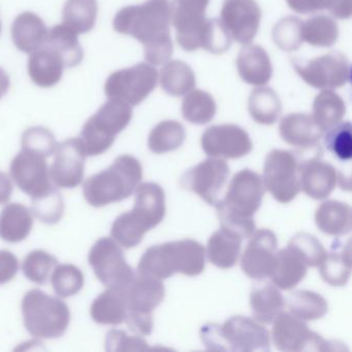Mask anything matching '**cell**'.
<instances>
[{"mask_svg":"<svg viewBox=\"0 0 352 352\" xmlns=\"http://www.w3.org/2000/svg\"><path fill=\"white\" fill-rule=\"evenodd\" d=\"M172 17L173 6L168 0H147L120 10L113 26L118 34L133 36L143 45L150 65H162L172 58Z\"/></svg>","mask_w":352,"mask_h":352,"instance_id":"6da1fadb","label":"cell"},{"mask_svg":"<svg viewBox=\"0 0 352 352\" xmlns=\"http://www.w3.org/2000/svg\"><path fill=\"white\" fill-rule=\"evenodd\" d=\"M205 255L203 245L190 239L156 245L140 259L138 274L160 280L175 273L195 277L205 269Z\"/></svg>","mask_w":352,"mask_h":352,"instance_id":"7a4b0ae2","label":"cell"},{"mask_svg":"<svg viewBox=\"0 0 352 352\" xmlns=\"http://www.w3.org/2000/svg\"><path fill=\"white\" fill-rule=\"evenodd\" d=\"M142 179L143 168L139 160L131 155H121L110 168L85 181L84 197L94 208L118 203L135 192Z\"/></svg>","mask_w":352,"mask_h":352,"instance_id":"3957f363","label":"cell"},{"mask_svg":"<svg viewBox=\"0 0 352 352\" xmlns=\"http://www.w3.org/2000/svg\"><path fill=\"white\" fill-rule=\"evenodd\" d=\"M201 341L212 351H269L270 333L258 321L230 317L223 324L208 323L199 331Z\"/></svg>","mask_w":352,"mask_h":352,"instance_id":"277c9868","label":"cell"},{"mask_svg":"<svg viewBox=\"0 0 352 352\" xmlns=\"http://www.w3.org/2000/svg\"><path fill=\"white\" fill-rule=\"evenodd\" d=\"M24 325L38 339L63 337L71 323V311L63 300L42 290H30L22 300Z\"/></svg>","mask_w":352,"mask_h":352,"instance_id":"5b68a950","label":"cell"},{"mask_svg":"<svg viewBox=\"0 0 352 352\" xmlns=\"http://www.w3.org/2000/svg\"><path fill=\"white\" fill-rule=\"evenodd\" d=\"M131 118V106L122 100L109 98L82 129L79 138L86 155L98 156L108 151L114 144L116 135L126 129Z\"/></svg>","mask_w":352,"mask_h":352,"instance_id":"8992f818","label":"cell"},{"mask_svg":"<svg viewBox=\"0 0 352 352\" xmlns=\"http://www.w3.org/2000/svg\"><path fill=\"white\" fill-rule=\"evenodd\" d=\"M125 292L127 314L124 322L135 335L149 336L154 325L152 312L166 294L162 280L138 274Z\"/></svg>","mask_w":352,"mask_h":352,"instance_id":"52a82bcc","label":"cell"},{"mask_svg":"<svg viewBox=\"0 0 352 352\" xmlns=\"http://www.w3.org/2000/svg\"><path fill=\"white\" fill-rule=\"evenodd\" d=\"M272 338L277 349L285 352L342 351L336 342L327 341L309 329L308 325L290 313L281 312L273 321Z\"/></svg>","mask_w":352,"mask_h":352,"instance_id":"ba28073f","label":"cell"},{"mask_svg":"<svg viewBox=\"0 0 352 352\" xmlns=\"http://www.w3.org/2000/svg\"><path fill=\"white\" fill-rule=\"evenodd\" d=\"M88 261L98 279L107 288L126 289L135 276L126 263L120 245L109 236L100 239L92 246Z\"/></svg>","mask_w":352,"mask_h":352,"instance_id":"9c48e42d","label":"cell"},{"mask_svg":"<svg viewBox=\"0 0 352 352\" xmlns=\"http://www.w3.org/2000/svg\"><path fill=\"white\" fill-rule=\"evenodd\" d=\"M157 82V71L148 63H139L113 73L107 79L104 92L108 98L122 100L135 107L149 96Z\"/></svg>","mask_w":352,"mask_h":352,"instance_id":"30bf717a","label":"cell"},{"mask_svg":"<svg viewBox=\"0 0 352 352\" xmlns=\"http://www.w3.org/2000/svg\"><path fill=\"white\" fill-rule=\"evenodd\" d=\"M263 186L279 203H290L300 191L298 162L294 152L273 150L265 158Z\"/></svg>","mask_w":352,"mask_h":352,"instance_id":"8fae6325","label":"cell"},{"mask_svg":"<svg viewBox=\"0 0 352 352\" xmlns=\"http://www.w3.org/2000/svg\"><path fill=\"white\" fill-rule=\"evenodd\" d=\"M294 153L298 154L296 156L298 162L300 189L314 199L329 197L335 189L339 178L335 168L321 160L322 149L320 144L300 148Z\"/></svg>","mask_w":352,"mask_h":352,"instance_id":"7c38bea8","label":"cell"},{"mask_svg":"<svg viewBox=\"0 0 352 352\" xmlns=\"http://www.w3.org/2000/svg\"><path fill=\"white\" fill-rule=\"evenodd\" d=\"M294 69L308 85L333 90L350 81V65L341 52H331L310 61H294Z\"/></svg>","mask_w":352,"mask_h":352,"instance_id":"4fadbf2b","label":"cell"},{"mask_svg":"<svg viewBox=\"0 0 352 352\" xmlns=\"http://www.w3.org/2000/svg\"><path fill=\"white\" fill-rule=\"evenodd\" d=\"M263 195V178L252 170H243L230 181L226 199L218 201L230 213L253 218L261 207Z\"/></svg>","mask_w":352,"mask_h":352,"instance_id":"5bb4252c","label":"cell"},{"mask_svg":"<svg viewBox=\"0 0 352 352\" xmlns=\"http://www.w3.org/2000/svg\"><path fill=\"white\" fill-rule=\"evenodd\" d=\"M228 175L230 168L223 160L209 158L185 173L180 184L186 190L197 193L209 205H216Z\"/></svg>","mask_w":352,"mask_h":352,"instance_id":"9a60e30c","label":"cell"},{"mask_svg":"<svg viewBox=\"0 0 352 352\" xmlns=\"http://www.w3.org/2000/svg\"><path fill=\"white\" fill-rule=\"evenodd\" d=\"M55 160L49 170L51 181L59 188L73 189L84 179L86 155L80 138L65 140L57 145Z\"/></svg>","mask_w":352,"mask_h":352,"instance_id":"2e32d148","label":"cell"},{"mask_svg":"<svg viewBox=\"0 0 352 352\" xmlns=\"http://www.w3.org/2000/svg\"><path fill=\"white\" fill-rule=\"evenodd\" d=\"M10 173L17 186L32 199L53 188L47 158L40 154L22 150L12 162Z\"/></svg>","mask_w":352,"mask_h":352,"instance_id":"e0dca14e","label":"cell"},{"mask_svg":"<svg viewBox=\"0 0 352 352\" xmlns=\"http://www.w3.org/2000/svg\"><path fill=\"white\" fill-rule=\"evenodd\" d=\"M261 18V9L255 0H224L220 21L232 40L247 45L256 36Z\"/></svg>","mask_w":352,"mask_h":352,"instance_id":"ac0fdd59","label":"cell"},{"mask_svg":"<svg viewBox=\"0 0 352 352\" xmlns=\"http://www.w3.org/2000/svg\"><path fill=\"white\" fill-rule=\"evenodd\" d=\"M250 238L241 258L243 272L252 279L271 277L277 261L276 234L272 230L261 228L253 232Z\"/></svg>","mask_w":352,"mask_h":352,"instance_id":"d6986e66","label":"cell"},{"mask_svg":"<svg viewBox=\"0 0 352 352\" xmlns=\"http://www.w3.org/2000/svg\"><path fill=\"white\" fill-rule=\"evenodd\" d=\"M201 144L206 154L215 158L236 160L252 150L248 133L234 124L209 127L201 135Z\"/></svg>","mask_w":352,"mask_h":352,"instance_id":"ffe728a7","label":"cell"},{"mask_svg":"<svg viewBox=\"0 0 352 352\" xmlns=\"http://www.w3.org/2000/svg\"><path fill=\"white\" fill-rule=\"evenodd\" d=\"M172 22L181 48L192 52L203 48L209 19L206 11L197 8L173 6Z\"/></svg>","mask_w":352,"mask_h":352,"instance_id":"44dd1931","label":"cell"},{"mask_svg":"<svg viewBox=\"0 0 352 352\" xmlns=\"http://www.w3.org/2000/svg\"><path fill=\"white\" fill-rule=\"evenodd\" d=\"M48 28L44 20L32 12L20 14L12 25V40L18 50L28 54L46 44Z\"/></svg>","mask_w":352,"mask_h":352,"instance_id":"7402d4cb","label":"cell"},{"mask_svg":"<svg viewBox=\"0 0 352 352\" xmlns=\"http://www.w3.org/2000/svg\"><path fill=\"white\" fill-rule=\"evenodd\" d=\"M236 67L239 75L249 85H265L273 73L269 55L257 45L247 44L241 49Z\"/></svg>","mask_w":352,"mask_h":352,"instance_id":"603a6c76","label":"cell"},{"mask_svg":"<svg viewBox=\"0 0 352 352\" xmlns=\"http://www.w3.org/2000/svg\"><path fill=\"white\" fill-rule=\"evenodd\" d=\"M279 131L284 142L296 146L298 149L317 145L324 133L311 115L300 113L284 117L280 123Z\"/></svg>","mask_w":352,"mask_h":352,"instance_id":"cb8c5ba5","label":"cell"},{"mask_svg":"<svg viewBox=\"0 0 352 352\" xmlns=\"http://www.w3.org/2000/svg\"><path fill=\"white\" fill-rule=\"evenodd\" d=\"M65 67L60 57L44 46L30 54L28 75L38 87L51 88L61 81Z\"/></svg>","mask_w":352,"mask_h":352,"instance_id":"d4e9b609","label":"cell"},{"mask_svg":"<svg viewBox=\"0 0 352 352\" xmlns=\"http://www.w3.org/2000/svg\"><path fill=\"white\" fill-rule=\"evenodd\" d=\"M127 314L126 292L118 288H107L90 307L91 318L98 324L119 325Z\"/></svg>","mask_w":352,"mask_h":352,"instance_id":"484cf974","label":"cell"},{"mask_svg":"<svg viewBox=\"0 0 352 352\" xmlns=\"http://www.w3.org/2000/svg\"><path fill=\"white\" fill-rule=\"evenodd\" d=\"M151 228H154L151 221L133 208L116 218L111 228V236L123 248L131 249L138 246Z\"/></svg>","mask_w":352,"mask_h":352,"instance_id":"4316f807","label":"cell"},{"mask_svg":"<svg viewBox=\"0 0 352 352\" xmlns=\"http://www.w3.org/2000/svg\"><path fill=\"white\" fill-rule=\"evenodd\" d=\"M79 34L65 24H58L48 32L45 47L56 53L65 67H78L83 61L84 51L79 43Z\"/></svg>","mask_w":352,"mask_h":352,"instance_id":"83f0119b","label":"cell"},{"mask_svg":"<svg viewBox=\"0 0 352 352\" xmlns=\"http://www.w3.org/2000/svg\"><path fill=\"white\" fill-rule=\"evenodd\" d=\"M32 228L34 218L28 208L22 204H9L0 213V238L6 242H23Z\"/></svg>","mask_w":352,"mask_h":352,"instance_id":"f1b7e54d","label":"cell"},{"mask_svg":"<svg viewBox=\"0 0 352 352\" xmlns=\"http://www.w3.org/2000/svg\"><path fill=\"white\" fill-rule=\"evenodd\" d=\"M243 238L236 232L220 228L212 234L207 246L209 261L220 269L234 267L240 256Z\"/></svg>","mask_w":352,"mask_h":352,"instance_id":"f546056e","label":"cell"},{"mask_svg":"<svg viewBox=\"0 0 352 352\" xmlns=\"http://www.w3.org/2000/svg\"><path fill=\"white\" fill-rule=\"evenodd\" d=\"M315 223L324 234L344 236L351 230V208L341 201H324L316 210Z\"/></svg>","mask_w":352,"mask_h":352,"instance_id":"4dcf8cb0","label":"cell"},{"mask_svg":"<svg viewBox=\"0 0 352 352\" xmlns=\"http://www.w3.org/2000/svg\"><path fill=\"white\" fill-rule=\"evenodd\" d=\"M320 275L329 285L341 287L347 283L351 273V246L335 243L320 265Z\"/></svg>","mask_w":352,"mask_h":352,"instance_id":"1f68e13d","label":"cell"},{"mask_svg":"<svg viewBox=\"0 0 352 352\" xmlns=\"http://www.w3.org/2000/svg\"><path fill=\"white\" fill-rule=\"evenodd\" d=\"M307 267L302 257L289 247L281 249L277 252V261L271 275L274 285L284 290L292 289L304 279Z\"/></svg>","mask_w":352,"mask_h":352,"instance_id":"d6a6232c","label":"cell"},{"mask_svg":"<svg viewBox=\"0 0 352 352\" xmlns=\"http://www.w3.org/2000/svg\"><path fill=\"white\" fill-rule=\"evenodd\" d=\"M250 307L253 316L258 322L269 324L282 312L283 296L273 284L257 285L251 292Z\"/></svg>","mask_w":352,"mask_h":352,"instance_id":"836d02e7","label":"cell"},{"mask_svg":"<svg viewBox=\"0 0 352 352\" xmlns=\"http://www.w3.org/2000/svg\"><path fill=\"white\" fill-rule=\"evenodd\" d=\"M98 0H67L63 12V23L77 32L88 34L98 19Z\"/></svg>","mask_w":352,"mask_h":352,"instance_id":"e575fe53","label":"cell"},{"mask_svg":"<svg viewBox=\"0 0 352 352\" xmlns=\"http://www.w3.org/2000/svg\"><path fill=\"white\" fill-rule=\"evenodd\" d=\"M162 89L170 96H186L195 87V76L189 65L183 61H170L162 67L160 76Z\"/></svg>","mask_w":352,"mask_h":352,"instance_id":"d590c367","label":"cell"},{"mask_svg":"<svg viewBox=\"0 0 352 352\" xmlns=\"http://www.w3.org/2000/svg\"><path fill=\"white\" fill-rule=\"evenodd\" d=\"M135 209L147 216L154 228L166 215V195L156 183H143L135 188Z\"/></svg>","mask_w":352,"mask_h":352,"instance_id":"8d00e7d4","label":"cell"},{"mask_svg":"<svg viewBox=\"0 0 352 352\" xmlns=\"http://www.w3.org/2000/svg\"><path fill=\"white\" fill-rule=\"evenodd\" d=\"M345 113L344 100L333 90H323L313 102V119L323 131L341 122Z\"/></svg>","mask_w":352,"mask_h":352,"instance_id":"74e56055","label":"cell"},{"mask_svg":"<svg viewBox=\"0 0 352 352\" xmlns=\"http://www.w3.org/2000/svg\"><path fill=\"white\" fill-rule=\"evenodd\" d=\"M286 302L290 314L302 321L322 318L329 311L327 300L320 294L310 290L292 292Z\"/></svg>","mask_w":352,"mask_h":352,"instance_id":"f35d334b","label":"cell"},{"mask_svg":"<svg viewBox=\"0 0 352 352\" xmlns=\"http://www.w3.org/2000/svg\"><path fill=\"white\" fill-rule=\"evenodd\" d=\"M249 113L255 122L272 125L281 114L282 106L279 98L271 88H257L249 98Z\"/></svg>","mask_w":352,"mask_h":352,"instance_id":"ab89813d","label":"cell"},{"mask_svg":"<svg viewBox=\"0 0 352 352\" xmlns=\"http://www.w3.org/2000/svg\"><path fill=\"white\" fill-rule=\"evenodd\" d=\"M185 137L186 133L181 123L173 120L164 121L152 129L148 146L153 153H168L179 149L184 143Z\"/></svg>","mask_w":352,"mask_h":352,"instance_id":"60d3db41","label":"cell"},{"mask_svg":"<svg viewBox=\"0 0 352 352\" xmlns=\"http://www.w3.org/2000/svg\"><path fill=\"white\" fill-rule=\"evenodd\" d=\"M216 109L215 100L208 92L191 90L183 100L182 114L188 122L201 125L212 121Z\"/></svg>","mask_w":352,"mask_h":352,"instance_id":"b9f144b4","label":"cell"},{"mask_svg":"<svg viewBox=\"0 0 352 352\" xmlns=\"http://www.w3.org/2000/svg\"><path fill=\"white\" fill-rule=\"evenodd\" d=\"M304 42L314 47H331L339 38V28L329 16H314L302 24Z\"/></svg>","mask_w":352,"mask_h":352,"instance_id":"7bdbcfd3","label":"cell"},{"mask_svg":"<svg viewBox=\"0 0 352 352\" xmlns=\"http://www.w3.org/2000/svg\"><path fill=\"white\" fill-rule=\"evenodd\" d=\"M51 284L59 298H71L83 289L85 277L83 272L71 263L57 265L51 274Z\"/></svg>","mask_w":352,"mask_h":352,"instance_id":"ee69618b","label":"cell"},{"mask_svg":"<svg viewBox=\"0 0 352 352\" xmlns=\"http://www.w3.org/2000/svg\"><path fill=\"white\" fill-rule=\"evenodd\" d=\"M57 265L58 261L54 255L42 249H38L32 251L25 257L22 270L30 281L36 284H45Z\"/></svg>","mask_w":352,"mask_h":352,"instance_id":"f6af8a7d","label":"cell"},{"mask_svg":"<svg viewBox=\"0 0 352 352\" xmlns=\"http://www.w3.org/2000/svg\"><path fill=\"white\" fill-rule=\"evenodd\" d=\"M296 13L310 14L327 10L338 19H348L352 13V0H286Z\"/></svg>","mask_w":352,"mask_h":352,"instance_id":"bcb514c9","label":"cell"},{"mask_svg":"<svg viewBox=\"0 0 352 352\" xmlns=\"http://www.w3.org/2000/svg\"><path fill=\"white\" fill-rule=\"evenodd\" d=\"M304 22L296 17H286L280 20L273 30V40L276 46L285 52L298 50L304 42L302 38Z\"/></svg>","mask_w":352,"mask_h":352,"instance_id":"7dc6e473","label":"cell"},{"mask_svg":"<svg viewBox=\"0 0 352 352\" xmlns=\"http://www.w3.org/2000/svg\"><path fill=\"white\" fill-rule=\"evenodd\" d=\"M32 213L44 223L60 221L65 213V201L58 190L53 187L46 195L32 199Z\"/></svg>","mask_w":352,"mask_h":352,"instance_id":"c3c4849f","label":"cell"},{"mask_svg":"<svg viewBox=\"0 0 352 352\" xmlns=\"http://www.w3.org/2000/svg\"><path fill=\"white\" fill-rule=\"evenodd\" d=\"M324 145L338 160L348 162L352 157V127L350 122H340L327 129Z\"/></svg>","mask_w":352,"mask_h":352,"instance_id":"681fc988","label":"cell"},{"mask_svg":"<svg viewBox=\"0 0 352 352\" xmlns=\"http://www.w3.org/2000/svg\"><path fill=\"white\" fill-rule=\"evenodd\" d=\"M287 247L298 253L308 267H319L327 254L322 244L314 236L306 232L292 236Z\"/></svg>","mask_w":352,"mask_h":352,"instance_id":"f907efd6","label":"cell"},{"mask_svg":"<svg viewBox=\"0 0 352 352\" xmlns=\"http://www.w3.org/2000/svg\"><path fill=\"white\" fill-rule=\"evenodd\" d=\"M22 150L40 154L48 158L54 154L57 143L54 135L46 127H30L24 131L21 140Z\"/></svg>","mask_w":352,"mask_h":352,"instance_id":"816d5d0a","label":"cell"},{"mask_svg":"<svg viewBox=\"0 0 352 352\" xmlns=\"http://www.w3.org/2000/svg\"><path fill=\"white\" fill-rule=\"evenodd\" d=\"M106 348L108 351H148L150 350L147 342L139 336L127 335L125 331L112 329L109 331L106 339Z\"/></svg>","mask_w":352,"mask_h":352,"instance_id":"f5cc1de1","label":"cell"},{"mask_svg":"<svg viewBox=\"0 0 352 352\" xmlns=\"http://www.w3.org/2000/svg\"><path fill=\"white\" fill-rule=\"evenodd\" d=\"M232 38L220 19H209L203 49L213 54H222L230 49Z\"/></svg>","mask_w":352,"mask_h":352,"instance_id":"db71d44e","label":"cell"},{"mask_svg":"<svg viewBox=\"0 0 352 352\" xmlns=\"http://www.w3.org/2000/svg\"><path fill=\"white\" fill-rule=\"evenodd\" d=\"M216 212L222 228L236 232L243 239L250 238L255 232V222L253 218H244L230 213L219 203H216Z\"/></svg>","mask_w":352,"mask_h":352,"instance_id":"11a10c76","label":"cell"},{"mask_svg":"<svg viewBox=\"0 0 352 352\" xmlns=\"http://www.w3.org/2000/svg\"><path fill=\"white\" fill-rule=\"evenodd\" d=\"M19 272V261L9 250H0V285H5L15 279Z\"/></svg>","mask_w":352,"mask_h":352,"instance_id":"9f6ffc18","label":"cell"},{"mask_svg":"<svg viewBox=\"0 0 352 352\" xmlns=\"http://www.w3.org/2000/svg\"><path fill=\"white\" fill-rule=\"evenodd\" d=\"M13 183L9 175L0 172V205L9 203L13 195Z\"/></svg>","mask_w":352,"mask_h":352,"instance_id":"6f0895ef","label":"cell"},{"mask_svg":"<svg viewBox=\"0 0 352 352\" xmlns=\"http://www.w3.org/2000/svg\"><path fill=\"white\" fill-rule=\"evenodd\" d=\"M210 0H175V6L179 7L197 8L206 11Z\"/></svg>","mask_w":352,"mask_h":352,"instance_id":"680465c9","label":"cell"},{"mask_svg":"<svg viewBox=\"0 0 352 352\" xmlns=\"http://www.w3.org/2000/svg\"><path fill=\"white\" fill-rule=\"evenodd\" d=\"M10 86H11V80L9 75L0 67V100L8 94Z\"/></svg>","mask_w":352,"mask_h":352,"instance_id":"91938a15","label":"cell"},{"mask_svg":"<svg viewBox=\"0 0 352 352\" xmlns=\"http://www.w3.org/2000/svg\"><path fill=\"white\" fill-rule=\"evenodd\" d=\"M0 34H1V21H0Z\"/></svg>","mask_w":352,"mask_h":352,"instance_id":"94428289","label":"cell"}]
</instances>
